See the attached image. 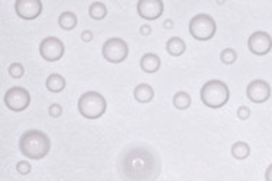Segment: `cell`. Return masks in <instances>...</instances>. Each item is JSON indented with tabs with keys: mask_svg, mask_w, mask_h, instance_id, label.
<instances>
[{
	"mask_svg": "<svg viewBox=\"0 0 272 181\" xmlns=\"http://www.w3.org/2000/svg\"><path fill=\"white\" fill-rule=\"evenodd\" d=\"M167 51H168V54H171L173 57H180L185 51V42L178 36H173L167 42Z\"/></svg>",
	"mask_w": 272,
	"mask_h": 181,
	"instance_id": "cell-15",
	"label": "cell"
},
{
	"mask_svg": "<svg viewBox=\"0 0 272 181\" xmlns=\"http://www.w3.org/2000/svg\"><path fill=\"white\" fill-rule=\"evenodd\" d=\"M15 10H16L19 18L32 20L41 15L42 3H41V0H18L15 3Z\"/></svg>",
	"mask_w": 272,
	"mask_h": 181,
	"instance_id": "cell-11",
	"label": "cell"
},
{
	"mask_svg": "<svg viewBox=\"0 0 272 181\" xmlns=\"http://www.w3.org/2000/svg\"><path fill=\"white\" fill-rule=\"evenodd\" d=\"M161 67V60L158 55L152 54H145L141 58V68L145 72H156Z\"/></svg>",
	"mask_w": 272,
	"mask_h": 181,
	"instance_id": "cell-13",
	"label": "cell"
},
{
	"mask_svg": "<svg viewBox=\"0 0 272 181\" xmlns=\"http://www.w3.org/2000/svg\"><path fill=\"white\" fill-rule=\"evenodd\" d=\"M190 34L197 41H209L216 34V22L210 15L200 13L191 19Z\"/></svg>",
	"mask_w": 272,
	"mask_h": 181,
	"instance_id": "cell-5",
	"label": "cell"
},
{
	"mask_svg": "<svg viewBox=\"0 0 272 181\" xmlns=\"http://www.w3.org/2000/svg\"><path fill=\"white\" fill-rule=\"evenodd\" d=\"M23 67H22V64L19 63H13L9 67V74L13 77V79H20L22 75H23Z\"/></svg>",
	"mask_w": 272,
	"mask_h": 181,
	"instance_id": "cell-22",
	"label": "cell"
},
{
	"mask_svg": "<svg viewBox=\"0 0 272 181\" xmlns=\"http://www.w3.org/2000/svg\"><path fill=\"white\" fill-rule=\"evenodd\" d=\"M138 13L146 20L158 19L164 13V3L161 0H139Z\"/></svg>",
	"mask_w": 272,
	"mask_h": 181,
	"instance_id": "cell-12",
	"label": "cell"
},
{
	"mask_svg": "<svg viewBox=\"0 0 272 181\" xmlns=\"http://www.w3.org/2000/svg\"><path fill=\"white\" fill-rule=\"evenodd\" d=\"M265 178L266 181H272V164L266 168V172H265Z\"/></svg>",
	"mask_w": 272,
	"mask_h": 181,
	"instance_id": "cell-27",
	"label": "cell"
},
{
	"mask_svg": "<svg viewBox=\"0 0 272 181\" xmlns=\"http://www.w3.org/2000/svg\"><path fill=\"white\" fill-rule=\"evenodd\" d=\"M118 168L125 181H155L161 171V161L154 149L136 145L119 157Z\"/></svg>",
	"mask_w": 272,
	"mask_h": 181,
	"instance_id": "cell-1",
	"label": "cell"
},
{
	"mask_svg": "<svg viewBox=\"0 0 272 181\" xmlns=\"http://www.w3.org/2000/svg\"><path fill=\"white\" fill-rule=\"evenodd\" d=\"M174 106L177 109H180V110H184V109H188L191 105V97L188 93H185V91H178L175 96H174L173 99Z\"/></svg>",
	"mask_w": 272,
	"mask_h": 181,
	"instance_id": "cell-20",
	"label": "cell"
},
{
	"mask_svg": "<svg viewBox=\"0 0 272 181\" xmlns=\"http://www.w3.org/2000/svg\"><path fill=\"white\" fill-rule=\"evenodd\" d=\"M16 170H18L19 174H28L31 171V164L26 163V161H20V163H18Z\"/></svg>",
	"mask_w": 272,
	"mask_h": 181,
	"instance_id": "cell-23",
	"label": "cell"
},
{
	"mask_svg": "<svg viewBox=\"0 0 272 181\" xmlns=\"http://www.w3.org/2000/svg\"><path fill=\"white\" fill-rule=\"evenodd\" d=\"M249 51L255 55H266L272 49V38L269 34L258 31L254 32L248 39Z\"/></svg>",
	"mask_w": 272,
	"mask_h": 181,
	"instance_id": "cell-9",
	"label": "cell"
},
{
	"mask_svg": "<svg viewBox=\"0 0 272 181\" xmlns=\"http://www.w3.org/2000/svg\"><path fill=\"white\" fill-rule=\"evenodd\" d=\"M64 51V44L61 39L55 38V36H48L45 38L42 42H41V46H39V53H41V57L45 60V61H58L60 58H63Z\"/></svg>",
	"mask_w": 272,
	"mask_h": 181,
	"instance_id": "cell-8",
	"label": "cell"
},
{
	"mask_svg": "<svg viewBox=\"0 0 272 181\" xmlns=\"http://www.w3.org/2000/svg\"><path fill=\"white\" fill-rule=\"evenodd\" d=\"M236 58H237V54H236L235 49H232V48H226V49H223L222 51V54H220V60H222V63L225 64H233L236 61Z\"/></svg>",
	"mask_w": 272,
	"mask_h": 181,
	"instance_id": "cell-21",
	"label": "cell"
},
{
	"mask_svg": "<svg viewBox=\"0 0 272 181\" xmlns=\"http://www.w3.org/2000/svg\"><path fill=\"white\" fill-rule=\"evenodd\" d=\"M141 32H142L144 35H148V34H151V28L148 27V25H145V27L141 28Z\"/></svg>",
	"mask_w": 272,
	"mask_h": 181,
	"instance_id": "cell-28",
	"label": "cell"
},
{
	"mask_svg": "<svg viewBox=\"0 0 272 181\" xmlns=\"http://www.w3.org/2000/svg\"><path fill=\"white\" fill-rule=\"evenodd\" d=\"M58 23L65 31H71V29L77 27V16L74 15L73 12H64V13L60 15Z\"/></svg>",
	"mask_w": 272,
	"mask_h": 181,
	"instance_id": "cell-17",
	"label": "cell"
},
{
	"mask_svg": "<svg viewBox=\"0 0 272 181\" xmlns=\"http://www.w3.org/2000/svg\"><path fill=\"white\" fill-rule=\"evenodd\" d=\"M127 54H129V46L122 38H110L103 45V57L109 63H122L127 58Z\"/></svg>",
	"mask_w": 272,
	"mask_h": 181,
	"instance_id": "cell-6",
	"label": "cell"
},
{
	"mask_svg": "<svg viewBox=\"0 0 272 181\" xmlns=\"http://www.w3.org/2000/svg\"><path fill=\"white\" fill-rule=\"evenodd\" d=\"M19 151L31 160H41L51 151V139L45 132L31 129L20 136Z\"/></svg>",
	"mask_w": 272,
	"mask_h": 181,
	"instance_id": "cell-2",
	"label": "cell"
},
{
	"mask_svg": "<svg viewBox=\"0 0 272 181\" xmlns=\"http://www.w3.org/2000/svg\"><path fill=\"white\" fill-rule=\"evenodd\" d=\"M251 154V148L246 142H235L232 146V155L236 160H245Z\"/></svg>",
	"mask_w": 272,
	"mask_h": 181,
	"instance_id": "cell-19",
	"label": "cell"
},
{
	"mask_svg": "<svg viewBox=\"0 0 272 181\" xmlns=\"http://www.w3.org/2000/svg\"><path fill=\"white\" fill-rule=\"evenodd\" d=\"M31 94L23 87H12L5 94V105L13 112H22L29 106Z\"/></svg>",
	"mask_w": 272,
	"mask_h": 181,
	"instance_id": "cell-7",
	"label": "cell"
},
{
	"mask_svg": "<svg viewBox=\"0 0 272 181\" xmlns=\"http://www.w3.org/2000/svg\"><path fill=\"white\" fill-rule=\"evenodd\" d=\"M46 89L52 93H60L65 89V80L60 74H51L46 79Z\"/></svg>",
	"mask_w": 272,
	"mask_h": 181,
	"instance_id": "cell-16",
	"label": "cell"
},
{
	"mask_svg": "<svg viewBox=\"0 0 272 181\" xmlns=\"http://www.w3.org/2000/svg\"><path fill=\"white\" fill-rule=\"evenodd\" d=\"M106 108V99L97 91H87L78 100V110L87 119H99L104 115Z\"/></svg>",
	"mask_w": 272,
	"mask_h": 181,
	"instance_id": "cell-4",
	"label": "cell"
},
{
	"mask_svg": "<svg viewBox=\"0 0 272 181\" xmlns=\"http://www.w3.org/2000/svg\"><path fill=\"white\" fill-rule=\"evenodd\" d=\"M200 97L207 108L219 109L223 108L229 101L230 91L226 83L220 82V80H210L201 87Z\"/></svg>",
	"mask_w": 272,
	"mask_h": 181,
	"instance_id": "cell-3",
	"label": "cell"
},
{
	"mask_svg": "<svg viewBox=\"0 0 272 181\" xmlns=\"http://www.w3.org/2000/svg\"><path fill=\"white\" fill-rule=\"evenodd\" d=\"M81 38H83V41H91V39H93V34H91L90 31H84Z\"/></svg>",
	"mask_w": 272,
	"mask_h": 181,
	"instance_id": "cell-26",
	"label": "cell"
},
{
	"mask_svg": "<svg viewBox=\"0 0 272 181\" xmlns=\"http://www.w3.org/2000/svg\"><path fill=\"white\" fill-rule=\"evenodd\" d=\"M89 13H90V16L93 19L101 20V19L107 16V8L101 2H94V3H91L90 8H89Z\"/></svg>",
	"mask_w": 272,
	"mask_h": 181,
	"instance_id": "cell-18",
	"label": "cell"
},
{
	"mask_svg": "<svg viewBox=\"0 0 272 181\" xmlns=\"http://www.w3.org/2000/svg\"><path fill=\"white\" fill-rule=\"evenodd\" d=\"M246 96L254 103H263L271 97V86L263 80H254L246 89Z\"/></svg>",
	"mask_w": 272,
	"mask_h": 181,
	"instance_id": "cell-10",
	"label": "cell"
},
{
	"mask_svg": "<svg viewBox=\"0 0 272 181\" xmlns=\"http://www.w3.org/2000/svg\"><path fill=\"white\" fill-rule=\"evenodd\" d=\"M165 28H173V22H171V20H167V22H165Z\"/></svg>",
	"mask_w": 272,
	"mask_h": 181,
	"instance_id": "cell-29",
	"label": "cell"
},
{
	"mask_svg": "<svg viewBox=\"0 0 272 181\" xmlns=\"http://www.w3.org/2000/svg\"><path fill=\"white\" fill-rule=\"evenodd\" d=\"M133 94H135V99L139 103H148V101L154 99L155 93L154 89L149 84H139V86H136Z\"/></svg>",
	"mask_w": 272,
	"mask_h": 181,
	"instance_id": "cell-14",
	"label": "cell"
},
{
	"mask_svg": "<svg viewBox=\"0 0 272 181\" xmlns=\"http://www.w3.org/2000/svg\"><path fill=\"white\" fill-rule=\"evenodd\" d=\"M249 115H251V110H249V108H246V106H240V108L237 109V118L239 119H248L249 118Z\"/></svg>",
	"mask_w": 272,
	"mask_h": 181,
	"instance_id": "cell-24",
	"label": "cell"
},
{
	"mask_svg": "<svg viewBox=\"0 0 272 181\" xmlns=\"http://www.w3.org/2000/svg\"><path fill=\"white\" fill-rule=\"evenodd\" d=\"M49 113H51V116L58 118V116H61V113H63V108H61L60 105H52V106L49 108Z\"/></svg>",
	"mask_w": 272,
	"mask_h": 181,
	"instance_id": "cell-25",
	"label": "cell"
}]
</instances>
